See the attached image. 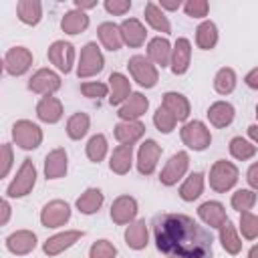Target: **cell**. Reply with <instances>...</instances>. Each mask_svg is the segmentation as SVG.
I'll return each instance as SVG.
<instances>
[{
    "label": "cell",
    "instance_id": "7bdbcfd3",
    "mask_svg": "<svg viewBox=\"0 0 258 258\" xmlns=\"http://www.w3.org/2000/svg\"><path fill=\"white\" fill-rule=\"evenodd\" d=\"M153 125L157 127V131L159 133H171L173 129H175V125H177V119L161 105V107H157V111L153 113Z\"/></svg>",
    "mask_w": 258,
    "mask_h": 258
},
{
    "label": "cell",
    "instance_id": "db71d44e",
    "mask_svg": "<svg viewBox=\"0 0 258 258\" xmlns=\"http://www.w3.org/2000/svg\"><path fill=\"white\" fill-rule=\"evenodd\" d=\"M10 204H8V200H2V220H0V224L2 226H6L8 224V220H10Z\"/></svg>",
    "mask_w": 258,
    "mask_h": 258
},
{
    "label": "cell",
    "instance_id": "9c48e42d",
    "mask_svg": "<svg viewBox=\"0 0 258 258\" xmlns=\"http://www.w3.org/2000/svg\"><path fill=\"white\" fill-rule=\"evenodd\" d=\"M32 67V52L26 46H12L4 54V71L12 77H22Z\"/></svg>",
    "mask_w": 258,
    "mask_h": 258
},
{
    "label": "cell",
    "instance_id": "816d5d0a",
    "mask_svg": "<svg viewBox=\"0 0 258 258\" xmlns=\"http://www.w3.org/2000/svg\"><path fill=\"white\" fill-rule=\"evenodd\" d=\"M244 83H246L250 89L258 91V67H254L252 71H248V73H246V77H244Z\"/></svg>",
    "mask_w": 258,
    "mask_h": 258
},
{
    "label": "cell",
    "instance_id": "ffe728a7",
    "mask_svg": "<svg viewBox=\"0 0 258 258\" xmlns=\"http://www.w3.org/2000/svg\"><path fill=\"white\" fill-rule=\"evenodd\" d=\"M62 103L60 99L52 97V95H46L42 97L38 103H36V117L42 121V123H48V125H54L62 119Z\"/></svg>",
    "mask_w": 258,
    "mask_h": 258
},
{
    "label": "cell",
    "instance_id": "cb8c5ba5",
    "mask_svg": "<svg viewBox=\"0 0 258 258\" xmlns=\"http://www.w3.org/2000/svg\"><path fill=\"white\" fill-rule=\"evenodd\" d=\"M145 135V125L141 121H121L115 125V139L121 145H133Z\"/></svg>",
    "mask_w": 258,
    "mask_h": 258
},
{
    "label": "cell",
    "instance_id": "7402d4cb",
    "mask_svg": "<svg viewBox=\"0 0 258 258\" xmlns=\"http://www.w3.org/2000/svg\"><path fill=\"white\" fill-rule=\"evenodd\" d=\"M119 26H121V34H123L125 44H129L131 48H139L145 42L147 30L141 24V20H137V18H125Z\"/></svg>",
    "mask_w": 258,
    "mask_h": 258
},
{
    "label": "cell",
    "instance_id": "d4e9b609",
    "mask_svg": "<svg viewBox=\"0 0 258 258\" xmlns=\"http://www.w3.org/2000/svg\"><path fill=\"white\" fill-rule=\"evenodd\" d=\"M109 103L111 105H123L131 97V83L123 73H111L109 75Z\"/></svg>",
    "mask_w": 258,
    "mask_h": 258
},
{
    "label": "cell",
    "instance_id": "c3c4849f",
    "mask_svg": "<svg viewBox=\"0 0 258 258\" xmlns=\"http://www.w3.org/2000/svg\"><path fill=\"white\" fill-rule=\"evenodd\" d=\"M105 10L113 16H123L125 12L131 10V2L129 0H105Z\"/></svg>",
    "mask_w": 258,
    "mask_h": 258
},
{
    "label": "cell",
    "instance_id": "4fadbf2b",
    "mask_svg": "<svg viewBox=\"0 0 258 258\" xmlns=\"http://www.w3.org/2000/svg\"><path fill=\"white\" fill-rule=\"evenodd\" d=\"M83 236H85L83 230H64V232H58V234H54V236H50V238L44 240L42 252L46 256H58L60 252H64L71 246H75Z\"/></svg>",
    "mask_w": 258,
    "mask_h": 258
},
{
    "label": "cell",
    "instance_id": "f1b7e54d",
    "mask_svg": "<svg viewBox=\"0 0 258 258\" xmlns=\"http://www.w3.org/2000/svg\"><path fill=\"white\" fill-rule=\"evenodd\" d=\"M147 240H149V230H147L145 220H135V222H131L127 226V230H125V244L131 250H143L147 246Z\"/></svg>",
    "mask_w": 258,
    "mask_h": 258
},
{
    "label": "cell",
    "instance_id": "5b68a950",
    "mask_svg": "<svg viewBox=\"0 0 258 258\" xmlns=\"http://www.w3.org/2000/svg\"><path fill=\"white\" fill-rule=\"evenodd\" d=\"M105 67V58L103 52L99 48L97 42H87L81 48V58H79V67H77V77L79 79H89L95 77L103 71Z\"/></svg>",
    "mask_w": 258,
    "mask_h": 258
},
{
    "label": "cell",
    "instance_id": "d6986e66",
    "mask_svg": "<svg viewBox=\"0 0 258 258\" xmlns=\"http://www.w3.org/2000/svg\"><path fill=\"white\" fill-rule=\"evenodd\" d=\"M147 107H149V101L143 93H131V97L119 107L117 115L121 121H137L141 115H145Z\"/></svg>",
    "mask_w": 258,
    "mask_h": 258
},
{
    "label": "cell",
    "instance_id": "8992f818",
    "mask_svg": "<svg viewBox=\"0 0 258 258\" xmlns=\"http://www.w3.org/2000/svg\"><path fill=\"white\" fill-rule=\"evenodd\" d=\"M127 67H129V73H131L133 81H137V85H141L145 89H153L157 85V81H159L157 67L149 58H145L143 54L131 56L129 62H127Z\"/></svg>",
    "mask_w": 258,
    "mask_h": 258
},
{
    "label": "cell",
    "instance_id": "680465c9",
    "mask_svg": "<svg viewBox=\"0 0 258 258\" xmlns=\"http://www.w3.org/2000/svg\"><path fill=\"white\" fill-rule=\"evenodd\" d=\"M256 117H258V105H256Z\"/></svg>",
    "mask_w": 258,
    "mask_h": 258
},
{
    "label": "cell",
    "instance_id": "e0dca14e",
    "mask_svg": "<svg viewBox=\"0 0 258 258\" xmlns=\"http://www.w3.org/2000/svg\"><path fill=\"white\" fill-rule=\"evenodd\" d=\"M69 169V155L64 147H54L44 157V175L46 179H60L67 175Z\"/></svg>",
    "mask_w": 258,
    "mask_h": 258
},
{
    "label": "cell",
    "instance_id": "6da1fadb",
    "mask_svg": "<svg viewBox=\"0 0 258 258\" xmlns=\"http://www.w3.org/2000/svg\"><path fill=\"white\" fill-rule=\"evenodd\" d=\"M155 246L167 258H212L214 238L185 214H161L153 218Z\"/></svg>",
    "mask_w": 258,
    "mask_h": 258
},
{
    "label": "cell",
    "instance_id": "e575fe53",
    "mask_svg": "<svg viewBox=\"0 0 258 258\" xmlns=\"http://www.w3.org/2000/svg\"><path fill=\"white\" fill-rule=\"evenodd\" d=\"M204 191V173L202 171H194L185 177V181L179 185V198L183 202H194L202 196Z\"/></svg>",
    "mask_w": 258,
    "mask_h": 258
},
{
    "label": "cell",
    "instance_id": "52a82bcc",
    "mask_svg": "<svg viewBox=\"0 0 258 258\" xmlns=\"http://www.w3.org/2000/svg\"><path fill=\"white\" fill-rule=\"evenodd\" d=\"M12 139L20 149L30 151L42 143V129L28 119H20L12 125Z\"/></svg>",
    "mask_w": 258,
    "mask_h": 258
},
{
    "label": "cell",
    "instance_id": "1f68e13d",
    "mask_svg": "<svg viewBox=\"0 0 258 258\" xmlns=\"http://www.w3.org/2000/svg\"><path fill=\"white\" fill-rule=\"evenodd\" d=\"M16 14L20 22L28 26H36L42 18V4L38 0H20L16 4Z\"/></svg>",
    "mask_w": 258,
    "mask_h": 258
},
{
    "label": "cell",
    "instance_id": "30bf717a",
    "mask_svg": "<svg viewBox=\"0 0 258 258\" xmlns=\"http://www.w3.org/2000/svg\"><path fill=\"white\" fill-rule=\"evenodd\" d=\"M71 220V206L62 200H52L40 210V224L44 228H60Z\"/></svg>",
    "mask_w": 258,
    "mask_h": 258
},
{
    "label": "cell",
    "instance_id": "b9f144b4",
    "mask_svg": "<svg viewBox=\"0 0 258 258\" xmlns=\"http://www.w3.org/2000/svg\"><path fill=\"white\" fill-rule=\"evenodd\" d=\"M230 204L240 214L242 212H250L254 208V204H256V194H254V189H238V191L232 194Z\"/></svg>",
    "mask_w": 258,
    "mask_h": 258
},
{
    "label": "cell",
    "instance_id": "7dc6e473",
    "mask_svg": "<svg viewBox=\"0 0 258 258\" xmlns=\"http://www.w3.org/2000/svg\"><path fill=\"white\" fill-rule=\"evenodd\" d=\"M183 10L191 18H206L210 12V4L206 0H187L183 4Z\"/></svg>",
    "mask_w": 258,
    "mask_h": 258
},
{
    "label": "cell",
    "instance_id": "ac0fdd59",
    "mask_svg": "<svg viewBox=\"0 0 258 258\" xmlns=\"http://www.w3.org/2000/svg\"><path fill=\"white\" fill-rule=\"evenodd\" d=\"M189 62H191V42L187 38H177L175 44H173V50H171V73L173 75H185L187 69H189Z\"/></svg>",
    "mask_w": 258,
    "mask_h": 258
},
{
    "label": "cell",
    "instance_id": "d6a6232c",
    "mask_svg": "<svg viewBox=\"0 0 258 258\" xmlns=\"http://www.w3.org/2000/svg\"><path fill=\"white\" fill-rule=\"evenodd\" d=\"M143 14H145L147 24H149L153 30L163 32V34H169V32H171V24H169L165 12L159 8V4H155V2H147Z\"/></svg>",
    "mask_w": 258,
    "mask_h": 258
},
{
    "label": "cell",
    "instance_id": "74e56055",
    "mask_svg": "<svg viewBox=\"0 0 258 258\" xmlns=\"http://www.w3.org/2000/svg\"><path fill=\"white\" fill-rule=\"evenodd\" d=\"M91 127V119L87 113H73L67 121V135L73 139V141H79L87 135Z\"/></svg>",
    "mask_w": 258,
    "mask_h": 258
},
{
    "label": "cell",
    "instance_id": "f6af8a7d",
    "mask_svg": "<svg viewBox=\"0 0 258 258\" xmlns=\"http://www.w3.org/2000/svg\"><path fill=\"white\" fill-rule=\"evenodd\" d=\"M115 256H117V248L109 240H97L89 248V258H115Z\"/></svg>",
    "mask_w": 258,
    "mask_h": 258
},
{
    "label": "cell",
    "instance_id": "f35d334b",
    "mask_svg": "<svg viewBox=\"0 0 258 258\" xmlns=\"http://www.w3.org/2000/svg\"><path fill=\"white\" fill-rule=\"evenodd\" d=\"M107 151H109V143H107V137H105L103 133L93 135V137L87 141V145H85V153H87V157H89L93 163L103 161L105 155H107Z\"/></svg>",
    "mask_w": 258,
    "mask_h": 258
},
{
    "label": "cell",
    "instance_id": "9a60e30c",
    "mask_svg": "<svg viewBox=\"0 0 258 258\" xmlns=\"http://www.w3.org/2000/svg\"><path fill=\"white\" fill-rule=\"evenodd\" d=\"M28 89H30L32 93L42 95V97L52 95V93H56V91L60 89V77H58L54 71H50V69H38V71L30 77Z\"/></svg>",
    "mask_w": 258,
    "mask_h": 258
},
{
    "label": "cell",
    "instance_id": "3957f363",
    "mask_svg": "<svg viewBox=\"0 0 258 258\" xmlns=\"http://www.w3.org/2000/svg\"><path fill=\"white\" fill-rule=\"evenodd\" d=\"M34 183H36V167H34L32 159L26 157V159H22L14 179L8 183L6 198H24V196H28L32 191Z\"/></svg>",
    "mask_w": 258,
    "mask_h": 258
},
{
    "label": "cell",
    "instance_id": "83f0119b",
    "mask_svg": "<svg viewBox=\"0 0 258 258\" xmlns=\"http://www.w3.org/2000/svg\"><path fill=\"white\" fill-rule=\"evenodd\" d=\"M131 163H133V145H117L109 159L111 171L117 175H125L129 173Z\"/></svg>",
    "mask_w": 258,
    "mask_h": 258
},
{
    "label": "cell",
    "instance_id": "484cf974",
    "mask_svg": "<svg viewBox=\"0 0 258 258\" xmlns=\"http://www.w3.org/2000/svg\"><path fill=\"white\" fill-rule=\"evenodd\" d=\"M97 34H99L101 44H103L107 50H111V52L119 50V48L125 44L123 34H121V26H117L115 22H101L99 28H97Z\"/></svg>",
    "mask_w": 258,
    "mask_h": 258
},
{
    "label": "cell",
    "instance_id": "603a6c76",
    "mask_svg": "<svg viewBox=\"0 0 258 258\" xmlns=\"http://www.w3.org/2000/svg\"><path fill=\"white\" fill-rule=\"evenodd\" d=\"M171 50L173 48H171L169 40L163 38V36H155V38H151L147 42V56H149V60L153 64H159L161 69L171 62Z\"/></svg>",
    "mask_w": 258,
    "mask_h": 258
},
{
    "label": "cell",
    "instance_id": "ee69618b",
    "mask_svg": "<svg viewBox=\"0 0 258 258\" xmlns=\"http://www.w3.org/2000/svg\"><path fill=\"white\" fill-rule=\"evenodd\" d=\"M240 232L246 240L258 238V216L252 212H242L240 214Z\"/></svg>",
    "mask_w": 258,
    "mask_h": 258
},
{
    "label": "cell",
    "instance_id": "d590c367",
    "mask_svg": "<svg viewBox=\"0 0 258 258\" xmlns=\"http://www.w3.org/2000/svg\"><path fill=\"white\" fill-rule=\"evenodd\" d=\"M196 44L202 50H212L218 44V26L212 20H204L196 28Z\"/></svg>",
    "mask_w": 258,
    "mask_h": 258
},
{
    "label": "cell",
    "instance_id": "f907efd6",
    "mask_svg": "<svg viewBox=\"0 0 258 258\" xmlns=\"http://www.w3.org/2000/svg\"><path fill=\"white\" fill-rule=\"evenodd\" d=\"M246 181H248V185H250L252 189H258V161L248 167V171H246Z\"/></svg>",
    "mask_w": 258,
    "mask_h": 258
},
{
    "label": "cell",
    "instance_id": "681fc988",
    "mask_svg": "<svg viewBox=\"0 0 258 258\" xmlns=\"http://www.w3.org/2000/svg\"><path fill=\"white\" fill-rule=\"evenodd\" d=\"M2 167H0V177H6L10 167H12V145L10 143H4L2 145V159H0Z\"/></svg>",
    "mask_w": 258,
    "mask_h": 258
},
{
    "label": "cell",
    "instance_id": "2e32d148",
    "mask_svg": "<svg viewBox=\"0 0 258 258\" xmlns=\"http://www.w3.org/2000/svg\"><path fill=\"white\" fill-rule=\"evenodd\" d=\"M36 248V234L32 230H16L6 238V250L14 256H26Z\"/></svg>",
    "mask_w": 258,
    "mask_h": 258
},
{
    "label": "cell",
    "instance_id": "9f6ffc18",
    "mask_svg": "<svg viewBox=\"0 0 258 258\" xmlns=\"http://www.w3.org/2000/svg\"><path fill=\"white\" fill-rule=\"evenodd\" d=\"M248 137H250L254 143H258V125H250V127H248Z\"/></svg>",
    "mask_w": 258,
    "mask_h": 258
},
{
    "label": "cell",
    "instance_id": "bcb514c9",
    "mask_svg": "<svg viewBox=\"0 0 258 258\" xmlns=\"http://www.w3.org/2000/svg\"><path fill=\"white\" fill-rule=\"evenodd\" d=\"M81 93L89 99H103L109 93V85H105L101 81H87L81 85Z\"/></svg>",
    "mask_w": 258,
    "mask_h": 258
},
{
    "label": "cell",
    "instance_id": "5bb4252c",
    "mask_svg": "<svg viewBox=\"0 0 258 258\" xmlns=\"http://www.w3.org/2000/svg\"><path fill=\"white\" fill-rule=\"evenodd\" d=\"M111 220L117 224V226H127L131 222H135V216H137V200L123 194L119 198L113 200L111 204V212H109Z\"/></svg>",
    "mask_w": 258,
    "mask_h": 258
},
{
    "label": "cell",
    "instance_id": "f5cc1de1",
    "mask_svg": "<svg viewBox=\"0 0 258 258\" xmlns=\"http://www.w3.org/2000/svg\"><path fill=\"white\" fill-rule=\"evenodd\" d=\"M97 6V0H75V8L85 12V10H91Z\"/></svg>",
    "mask_w": 258,
    "mask_h": 258
},
{
    "label": "cell",
    "instance_id": "277c9868",
    "mask_svg": "<svg viewBox=\"0 0 258 258\" xmlns=\"http://www.w3.org/2000/svg\"><path fill=\"white\" fill-rule=\"evenodd\" d=\"M179 137H181L183 145L189 147V149H194V151H204L212 143L210 129L206 127L204 121H198V119L183 123V127L179 129Z\"/></svg>",
    "mask_w": 258,
    "mask_h": 258
},
{
    "label": "cell",
    "instance_id": "11a10c76",
    "mask_svg": "<svg viewBox=\"0 0 258 258\" xmlns=\"http://www.w3.org/2000/svg\"><path fill=\"white\" fill-rule=\"evenodd\" d=\"M179 6H181L179 0H177V2H169V0H161V2H159V8H161V10H177Z\"/></svg>",
    "mask_w": 258,
    "mask_h": 258
},
{
    "label": "cell",
    "instance_id": "7c38bea8",
    "mask_svg": "<svg viewBox=\"0 0 258 258\" xmlns=\"http://www.w3.org/2000/svg\"><path fill=\"white\" fill-rule=\"evenodd\" d=\"M161 157V145L155 139H145L137 151V171L141 175H151Z\"/></svg>",
    "mask_w": 258,
    "mask_h": 258
},
{
    "label": "cell",
    "instance_id": "f546056e",
    "mask_svg": "<svg viewBox=\"0 0 258 258\" xmlns=\"http://www.w3.org/2000/svg\"><path fill=\"white\" fill-rule=\"evenodd\" d=\"M103 202H105L103 191L99 187H89L77 198V210L85 216H91V214H97L101 210Z\"/></svg>",
    "mask_w": 258,
    "mask_h": 258
},
{
    "label": "cell",
    "instance_id": "7a4b0ae2",
    "mask_svg": "<svg viewBox=\"0 0 258 258\" xmlns=\"http://www.w3.org/2000/svg\"><path fill=\"white\" fill-rule=\"evenodd\" d=\"M238 177H240V171H238V167H236L232 161L218 159V161L212 165L208 179H210V187H212L214 191L226 194V191H230V189L236 185Z\"/></svg>",
    "mask_w": 258,
    "mask_h": 258
},
{
    "label": "cell",
    "instance_id": "44dd1931",
    "mask_svg": "<svg viewBox=\"0 0 258 258\" xmlns=\"http://www.w3.org/2000/svg\"><path fill=\"white\" fill-rule=\"evenodd\" d=\"M198 216H200V220H202L206 226H210V228H218V230H220L222 224L228 220L224 206H222L220 202H214V200L204 202V204L198 208Z\"/></svg>",
    "mask_w": 258,
    "mask_h": 258
},
{
    "label": "cell",
    "instance_id": "836d02e7",
    "mask_svg": "<svg viewBox=\"0 0 258 258\" xmlns=\"http://www.w3.org/2000/svg\"><path fill=\"white\" fill-rule=\"evenodd\" d=\"M87 26H89V16L77 8L64 12V16L60 18V28L67 34H81L87 30Z\"/></svg>",
    "mask_w": 258,
    "mask_h": 258
},
{
    "label": "cell",
    "instance_id": "ab89813d",
    "mask_svg": "<svg viewBox=\"0 0 258 258\" xmlns=\"http://www.w3.org/2000/svg\"><path fill=\"white\" fill-rule=\"evenodd\" d=\"M236 83H238L236 73H234V69H230V67L220 69V71L216 73V77H214V89H216V93H220V95H230V93L236 89Z\"/></svg>",
    "mask_w": 258,
    "mask_h": 258
},
{
    "label": "cell",
    "instance_id": "4316f807",
    "mask_svg": "<svg viewBox=\"0 0 258 258\" xmlns=\"http://www.w3.org/2000/svg\"><path fill=\"white\" fill-rule=\"evenodd\" d=\"M206 115H208V119H210V123L214 127L224 129V127H228L234 121L236 111H234V107L228 101H216V103H212L208 107V113Z\"/></svg>",
    "mask_w": 258,
    "mask_h": 258
},
{
    "label": "cell",
    "instance_id": "4dcf8cb0",
    "mask_svg": "<svg viewBox=\"0 0 258 258\" xmlns=\"http://www.w3.org/2000/svg\"><path fill=\"white\" fill-rule=\"evenodd\" d=\"M177 121H185L189 117V101L175 91H167L163 95V103H161Z\"/></svg>",
    "mask_w": 258,
    "mask_h": 258
},
{
    "label": "cell",
    "instance_id": "6f0895ef",
    "mask_svg": "<svg viewBox=\"0 0 258 258\" xmlns=\"http://www.w3.org/2000/svg\"><path fill=\"white\" fill-rule=\"evenodd\" d=\"M248 258H258V244L250 248V252H248Z\"/></svg>",
    "mask_w": 258,
    "mask_h": 258
},
{
    "label": "cell",
    "instance_id": "60d3db41",
    "mask_svg": "<svg viewBox=\"0 0 258 258\" xmlns=\"http://www.w3.org/2000/svg\"><path fill=\"white\" fill-rule=\"evenodd\" d=\"M228 149H230V155L238 161H246V159H252L256 155V145H252L244 137H232Z\"/></svg>",
    "mask_w": 258,
    "mask_h": 258
},
{
    "label": "cell",
    "instance_id": "8fae6325",
    "mask_svg": "<svg viewBox=\"0 0 258 258\" xmlns=\"http://www.w3.org/2000/svg\"><path fill=\"white\" fill-rule=\"evenodd\" d=\"M46 56L48 60L60 71V73H71L73 71V64H75V46L71 42H64V40H54L48 50H46Z\"/></svg>",
    "mask_w": 258,
    "mask_h": 258
},
{
    "label": "cell",
    "instance_id": "8d00e7d4",
    "mask_svg": "<svg viewBox=\"0 0 258 258\" xmlns=\"http://www.w3.org/2000/svg\"><path fill=\"white\" fill-rule=\"evenodd\" d=\"M220 244L232 256L240 254V250H242V240H240V236H238V232H236V228L230 220H226L220 228Z\"/></svg>",
    "mask_w": 258,
    "mask_h": 258
},
{
    "label": "cell",
    "instance_id": "ba28073f",
    "mask_svg": "<svg viewBox=\"0 0 258 258\" xmlns=\"http://www.w3.org/2000/svg\"><path fill=\"white\" fill-rule=\"evenodd\" d=\"M187 167H189V155H187V151H177V153H173V155L167 159V163H165V167L161 169V173H159L161 185H165V187L175 185V183L185 175Z\"/></svg>",
    "mask_w": 258,
    "mask_h": 258
}]
</instances>
